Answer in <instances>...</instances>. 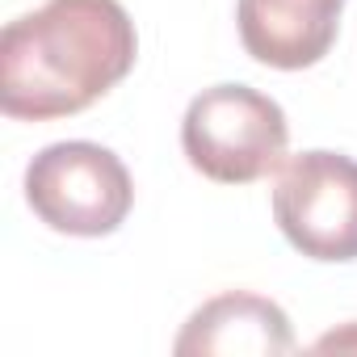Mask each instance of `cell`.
<instances>
[{"label": "cell", "mask_w": 357, "mask_h": 357, "mask_svg": "<svg viewBox=\"0 0 357 357\" xmlns=\"http://www.w3.org/2000/svg\"><path fill=\"white\" fill-rule=\"evenodd\" d=\"M135 59L139 34L118 0H47L0 34V109L17 122L84 114Z\"/></svg>", "instance_id": "cell-1"}, {"label": "cell", "mask_w": 357, "mask_h": 357, "mask_svg": "<svg viewBox=\"0 0 357 357\" xmlns=\"http://www.w3.org/2000/svg\"><path fill=\"white\" fill-rule=\"evenodd\" d=\"M181 147L206 181L252 185L282 168L290 122L273 97L248 84H215L190 101L181 118Z\"/></svg>", "instance_id": "cell-2"}, {"label": "cell", "mask_w": 357, "mask_h": 357, "mask_svg": "<svg viewBox=\"0 0 357 357\" xmlns=\"http://www.w3.org/2000/svg\"><path fill=\"white\" fill-rule=\"evenodd\" d=\"M26 202L59 236L97 240L114 236L130 206L135 181L126 164L89 139H68L43 147L26 168Z\"/></svg>", "instance_id": "cell-3"}, {"label": "cell", "mask_w": 357, "mask_h": 357, "mask_svg": "<svg viewBox=\"0 0 357 357\" xmlns=\"http://www.w3.org/2000/svg\"><path fill=\"white\" fill-rule=\"evenodd\" d=\"M273 223L311 261H357V160L324 147L286 155L273 181Z\"/></svg>", "instance_id": "cell-4"}, {"label": "cell", "mask_w": 357, "mask_h": 357, "mask_svg": "<svg viewBox=\"0 0 357 357\" xmlns=\"http://www.w3.org/2000/svg\"><path fill=\"white\" fill-rule=\"evenodd\" d=\"M344 0H240L236 26L244 51L278 72L315 68L340 30Z\"/></svg>", "instance_id": "cell-5"}, {"label": "cell", "mask_w": 357, "mask_h": 357, "mask_svg": "<svg viewBox=\"0 0 357 357\" xmlns=\"http://www.w3.org/2000/svg\"><path fill=\"white\" fill-rule=\"evenodd\" d=\"M294 349V328L290 315L252 290H227L206 298L172 340L176 357H231V353H252V357H273Z\"/></svg>", "instance_id": "cell-6"}, {"label": "cell", "mask_w": 357, "mask_h": 357, "mask_svg": "<svg viewBox=\"0 0 357 357\" xmlns=\"http://www.w3.org/2000/svg\"><path fill=\"white\" fill-rule=\"evenodd\" d=\"M315 349H357V324H349L344 332H332V336L315 340Z\"/></svg>", "instance_id": "cell-7"}]
</instances>
